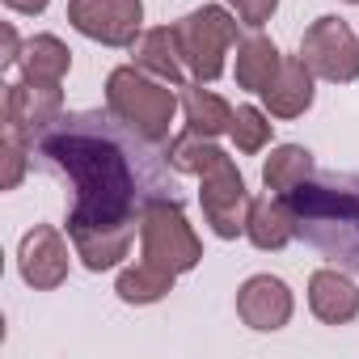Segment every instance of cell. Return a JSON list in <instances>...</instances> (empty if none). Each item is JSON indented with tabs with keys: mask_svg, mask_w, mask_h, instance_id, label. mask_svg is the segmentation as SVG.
Listing matches in <instances>:
<instances>
[{
	"mask_svg": "<svg viewBox=\"0 0 359 359\" xmlns=\"http://www.w3.org/2000/svg\"><path fill=\"white\" fill-rule=\"evenodd\" d=\"M346 5H359V0H346Z\"/></svg>",
	"mask_w": 359,
	"mask_h": 359,
	"instance_id": "25",
	"label": "cell"
},
{
	"mask_svg": "<svg viewBox=\"0 0 359 359\" xmlns=\"http://www.w3.org/2000/svg\"><path fill=\"white\" fill-rule=\"evenodd\" d=\"M47 5H51V0H5V9H9V13H22V18L47 13Z\"/></svg>",
	"mask_w": 359,
	"mask_h": 359,
	"instance_id": "24",
	"label": "cell"
},
{
	"mask_svg": "<svg viewBox=\"0 0 359 359\" xmlns=\"http://www.w3.org/2000/svg\"><path fill=\"white\" fill-rule=\"evenodd\" d=\"M296 237L342 271H359V173H313L292 195Z\"/></svg>",
	"mask_w": 359,
	"mask_h": 359,
	"instance_id": "2",
	"label": "cell"
},
{
	"mask_svg": "<svg viewBox=\"0 0 359 359\" xmlns=\"http://www.w3.org/2000/svg\"><path fill=\"white\" fill-rule=\"evenodd\" d=\"M0 161H5V177H0V187H5V191H18L22 177H26V169H30V161H34V148H30L18 131L5 127V140H0Z\"/></svg>",
	"mask_w": 359,
	"mask_h": 359,
	"instance_id": "22",
	"label": "cell"
},
{
	"mask_svg": "<svg viewBox=\"0 0 359 359\" xmlns=\"http://www.w3.org/2000/svg\"><path fill=\"white\" fill-rule=\"evenodd\" d=\"M64 114V93L60 85H34V81H13L5 85V127L18 131L30 148L34 140Z\"/></svg>",
	"mask_w": 359,
	"mask_h": 359,
	"instance_id": "10",
	"label": "cell"
},
{
	"mask_svg": "<svg viewBox=\"0 0 359 359\" xmlns=\"http://www.w3.org/2000/svg\"><path fill=\"white\" fill-rule=\"evenodd\" d=\"M313 85H317L313 68H309L300 55H283V64H279L275 81L262 89L266 114H271V118H300V114L313 106V93H317Z\"/></svg>",
	"mask_w": 359,
	"mask_h": 359,
	"instance_id": "14",
	"label": "cell"
},
{
	"mask_svg": "<svg viewBox=\"0 0 359 359\" xmlns=\"http://www.w3.org/2000/svg\"><path fill=\"white\" fill-rule=\"evenodd\" d=\"M177 106H182V97L169 89V81H161V76H152L135 64H123L106 76V110L152 144L173 140L169 127H173Z\"/></svg>",
	"mask_w": 359,
	"mask_h": 359,
	"instance_id": "3",
	"label": "cell"
},
{
	"mask_svg": "<svg viewBox=\"0 0 359 359\" xmlns=\"http://www.w3.org/2000/svg\"><path fill=\"white\" fill-rule=\"evenodd\" d=\"M199 203H203V220L220 241H237L245 237V220H250V191L245 177L237 169V161L224 152L216 165H208L199 173Z\"/></svg>",
	"mask_w": 359,
	"mask_h": 359,
	"instance_id": "6",
	"label": "cell"
},
{
	"mask_svg": "<svg viewBox=\"0 0 359 359\" xmlns=\"http://www.w3.org/2000/svg\"><path fill=\"white\" fill-rule=\"evenodd\" d=\"M34 161L72 187L68 237L85 271H114L140 233L148 203L169 199L165 144L144 140L110 110H64L39 140Z\"/></svg>",
	"mask_w": 359,
	"mask_h": 359,
	"instance_id": "1",
	"label": "cell"
},
{
	"mask_svg": "<svg viewBox=\"0 0 359 359\" xmlns=\"http://www.w3.org/2000/svg\"><path fill=\"white\" fill-rule=\"evenodd\" d=\"M182 114H187V127L199 131V135H208V140L224 135L229 123H233V106L220 93L203 89V81H187L182 85Z\"/></svg>",
	"mask_w": 359,
	"mask_h": 359,
	"instance_id": "19",
	"label": "cell"
},
{
	"mask_svg": "<svg viewBox=\"0 0 359 359\" xmlns=\"http://www.w3.org/2000/svg\"><path fill=\"white\" fill-rule=\"evenodd\" d=\"M72 258H76L72 237H64L55 224H34L18 245V275L34 292H55L68 283Z\"/></svg>",
	"mask_w": 359,
	"mask_h": 359,
	"instance_id": "9",
	"label": "cell"
},
{
	"mask_svg": "<svg viewBox=\"0 0 359 359\" xmlns=\"http://www.w3.org/2000/svg\"><path fill=\"white\" fill-rule=\"evenodd\" d=\"M229 9L237 13V22H241V26H250V30H262V26L275 18L279 0H229Z\"/></svg>",
	"mask_w": 359,
	"mask_h": 359,
	"instance_id": "23",
	"label": "cell"
},
{
	"mask_svg": "<svg viewBox=\"0 0 359 359\" xmlns=\"http://www.w3.org/2000/svg\"><path fill=\"white\" fill-rule=\"evenodd\" d=\"M173 34H177V47H182V60H187V72L203 85L220 81L224 68H229V51L241 43V22L233 9L224 5H199L191 9L187 18L173 22Z\"/></svg>",
	"mask_w": 359,
	"mask_h": 359,
	"instance_id": "4",
	"label": "cell"
},
{
	"mask_svg": "<svg viewBox=\"0 0 359 359\" xmlns=\"http://www.w3.org/2000/svg\"><path fill=\"white\" fill-rule=\"evenodd\" d=\"M229 135H233L237 152L254 156V152H262L275 140V123H271V114L262 106H237L233 110V123H229Z\"/></svg>",
	"mask_w": 359,
	"mask_h": 359,
	"instance_id": "21",
	"label": "cell"
},
{
	"mask_svg": "<svg viewBox=\"0 0 359 359\" xmlns=\"http://www.w3.org/2000/svg\"><path fill=\"white\" fill-rule=\"evenodd\" d=\"M313 173H317V165H313V152H309V148H300V144H279V148H271V156H266V165H262V187L275 191V195H292L296 187L309 182Z\"/></svg>",
	"mask_w": 359,
	"mask_h": 359,
	"instance_id": "20",
	"label": "cell"
},
{
	"mask_svg": "<svg viewBox=\"0 0 359 359\" xmlns=\"http://www.w3.org/2000/svg\"><path fill=\"white\" fill-rule=\"evenodd\" d=\"M18 68H22V81H34V85H64V76L72 72V51H68V43L55 39V34H34V39L22 43Z\"/></svg>",
	"mask_w": 359,
	"mask_h": 359,
	"instance_id": "16",
	"label": "cell"
},
{
	"mask_svg": "<svg viewBox=\"0 0 359 359\" xmlns=\"http://www.w3.org/2000/svg\"><path fill=\"white\" fill-rule=\"evenodd\" d=\"M173 283H177L173 271H165V266L140 258V262H131V266L118 271L114 296H118L123 304H156V300H165V296L173 292Z\"/></svg>",
	"mask_w": 359,
	"mask_h": 359,
	"instance_id": "18",
	"label": "cell"
},
{
	"mask_svg": "<svg viewBox=\"0 0 359 359\" xmlns=\"http://www.w3.org/2000/svg\"><path fill=\"white\" fill-rule=\"evenodd\" d=\"M300 60L313 68L317 81H330V85H351V81H359V39H355V30H351L342 18H334V13L317 18V22L304 30V39H300Z\"/></svg>",
	"mask_w": 359,
	"mask_h": 359,
	"instance_id": "7",
	"label": "cell"
},
{
	"mask_svg": "<svg viewBox=\"0 0 359 359\" xmlns=\"http://www.w3.org/2000/svg\"><path fill=\"white\" fill-rule=\"evenodd\" d=\"M140 258L173 271V275H187L203 262V241L187 220V208L177 203V195L148 203L144 220H140Z\"/></svg>",
	"mask_w": 359,
	"mask_h": 359,
	"instance_id": "5",
	"label": "cell"
},
{
	"mask_svg": "<svg viewBox=\"0 0 359 359\" xmlns=\"http://www.w3.org/2000/svg\"><path fill=\"white\" fill-rule=\"evenodd\" d=\"M131 64L152 72V76H161V81H169V85H177V89L187 85V60H182V47H177L173 26L144 30L135 39V47H131Z\"/></svg>",
	"mask_w": 359,
	"mask_h": 359,
	"instance_id": "15",
	"label": "cell"
},
{
	"mask_svg": "<svg viewBox=\"0 0 359 359\" xmlns=\"http://www.w3.org/2000/svg\"><path fill=\"white\" fill-rule=\"evenodd\" d=\"M279 64H283V51H279L266 34H258V30H254L250 39H241V43H237L233 81H237V89H245V93H258V97H262V89L275 81Z\"/></svg>",
	"mask_w": 359,
	"mask_h": 359,
	"instance_id": "17",
	"label": "cell"
},
{
	"mask_svg": "<svg viewBox=\"0 0 359 359\" xmlns=\"http://www.w3.org/2000/svg\"><path fill=\"white\" fill-rule=\"evenodd\" d=\"M296 313V296L279 275H250L237 287V317L258 330V334H275L292 321Z\"/></svg>",
	"mask_w": 359,
	"mask_h": 359,
	"instance_id": "11",
	"label": "cell"
},
{
	"mask_svg": "<svg viewBox=\"0 0 359 359\" xmlns=\"http://www.w3.org/2000/svg\"><path fill=\"white\" fill-rule=\"evenodd\" d=\"M68 26L102 47H135L144 34V0H68Z\"/></svg>",
	"mask_w": 359,
	"mask_h": 359,
	"instance_id": "8",
	"label": "cell"
},
{
	"mask_svg": "<svg viewBox=\"0 0 359 359\" xmlns=\"http://www.w3.org/2000/svg\"><path fill=\"white\" fill-rule=\"evenodd\" d=\"M245 237L254 250L262 254H279L296 241V212H292V199L287 195H275L266 191L262 199L250 203V220H245Z\"/></svg>",
	"mask_w": 359,
	"mask_h": 359,
	"instance_id": "12",
	"label": "cell"
},
{
	"mask_svg": "<svg viewBox=\"0 0 359 359\" xmlns=\"http://www.w3.org/2000/svg\"><path fill=\"white\" fill-rule=\"evenodd\" d=\"M309 309L321 325H346L359 317V287L338 266H321L309 275Z\"/></svg>",
	"mask_w": 359,
	"mask_h": 359,
	"instance_id": "13",
	"label": "cell"
}]
</instances>
